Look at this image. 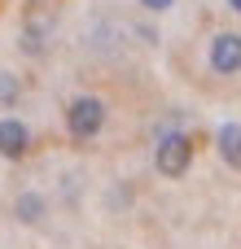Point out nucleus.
<instances>
[{
  "instance_id": "obj_1",
  "label": "nucleus",
  "mask_w": 241,
  "mask_h": 249,
  "mask_svg": "<svg viewBox=\"0 0 241 249\" xmlns=\"http://www.w3.org/2000/svg\"><path fill=\"white\" fill-rule=\"evenodd\" d=\"M105 127V101L101 96H75L66 105V131L75 140H92Z\"/></svg>"
},
{
  "instance_id": "obj_2",
  "label": "nucleus",
  "mask_w": 241,
  "mask_h": 249,
  "mask_svg": "<svg viewBox=\"0 0 241 249\" xmlns=\"http://www.w3.org/2000/svg\"><path fill=\"white\" fill-rule=\"evenodd\" d=\"M154 162H158V171H162L167 179H180V175L193 166V140H189L184 131H171V136H162V140H158V153H154Z\"/></svg>"
},
{
  "instance_id": "obj_3",
  "label": "nucleus",
  "mask_w": 241,
  "mask_h": 249,
  "mask_svg": "<svg viewBox=\"0 0 241 249\" xmlns=\"http://www.w3.org/2000/svg\"><path fill=\"white\" fill-rule=\"evenodd\" d=\"M211 70L215 74H237L241 70V35L237 31H220L211 39Z\"/></svg>"
},
{
  "instance_id": "obj_4",
  "label": "nucleus",
  "mask_w": 241,
  "mask_h": 249,
  "mask_svg": "<svg viewBox=\"0 0 241 249\" xmlns=\"http://www.w3.org/2000/svg\"><path fill=\"white\" fill-rule=\"evenodd\" d=\"M26 149H31V131H26V123H18V118H0V158L18 162V158H26Z\"/></svg>"
},
{
  "instance_id": "obj_5",
  "label": "nucleus",
  "mask_w": 241,
  "mask_h": 249,
  "mask_svg": "<svg viewBox=\"0 0 241 249\" xmlns=\"http://www.w3.org/2000/svg\"><path fill=\"white\" fill-rule=\"evenodd\" d=\"M215 144H220V158H224L233 171H241V123H224V127L215 131Z\"/></svg>"
},
{
  "instance_id": "obj_6",
  "label": "nucleus",
  "mask_w": 241,
  "mask_h": 249,
  "mask_svg": "<svg viewBox=\"0 0 241 249\" xmlns=\"http://www.w3.org/2000/svg\"><path fill=\"white\" fill-rule=\"evenodd\" d=\"M13 214H18L22 223H40V219H44V197H40V193H22L18 206H13Z\"/></svg>"
},
{
  "instance_id": "obj_7",
  "label": "nucleus",
  "mask_w": 241,
  "mask_h": 249,
  "mask_svg": "<svg viewBox=\"0 0 241 249\" xmlns=\"http://www.w3.org/2000/svg\"><path fill=\"white\" fill-rule=\"evenodd\" d=\"M18 96H22V83H18V74H0V109L18 105Z\"/></svg>"
},
{
  "instance_id": "obj_8",
  "label": "nucleus",
  "mask_w": 241,
  "mask_h": 249,
  "mask_svg": "<svg viewBox=\"0 0 241 249\" xmlns=\"http://www.w3.org/2000/svg\"><path fill=\"white\" fill-rule=\"evenodd\" d=\"M141 4H145V9H154V13H162V9H171L176 0H141Z\"/></svg>"
},
{
  "instance_id": "obj_9",
  "label": "nucleus",
  "mask_w": 241,
  "mask_h": 249,
  "mask_svg": "<svg viewBox=\"0 0 241 249\" xmlns=\"http://www.w3.org/2000/svg\"><path fill=\"white\" fill-rule=\"evenodd\" d=\"M228 9H233V13H241V0H228Z\"/></svg>"
}]
</instances>
